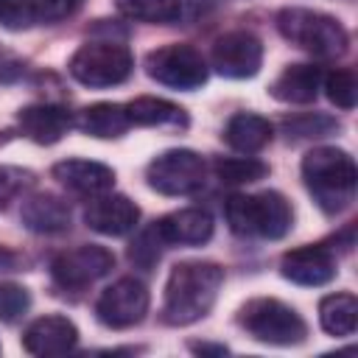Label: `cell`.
<instances>
[{
    "label": "cell",
    "mask_w": 358,
    "mask_h": 358,
    "mask_svg": "<svg viewBox=\"0 0 358 358\" xmlns=\"http://www.w3.org/2000/svg\"><path fill=\"white\" fill-rule=\"evenodd\" d=\"M224 285V268L210 260L176 263L165 282L162 322L171 327H185L204 319Z\"/></svg>",
    "instance_id": "cell-1"
},
{
    "label": "cell",
    "mask_w": 358,
    "mask_h": 358,
    "mask_svg": "<svg viewBox=\"0 0 358 358\" xmlns=\"http://www.w3.org/2000/svg\"><path fill=\"white\" fill-rule=\"evenodd\" d=\"M302 179L324 213H341L355 196L358 171L347 151L336 145H319L302 157Z\"/></svg>",
    "instance_id": "cell-2"
},
{
    "label": "cell",
    "mask_w": 358,
    "mask_h": 358,
    "mask_svg": "<svg viewBox=\"0 0 358 358\" xmlns=\"http://www.w3.org/2000/svg\"><path fill=\"white\" fill-rule=\"evenodd\" d=\"M224 215L235 235H257L266 241L282 238L294 224V210L277 190H263L255 196L232 193L224 204Z\"/></svg>",
    "instance_id": "cell-3"
},
{
    "label": "cell",
    "mask_w": 358,
    "mask_h": 358,
    "mask_svg": "<svg viewBox=\"0 0 358 358\" xmlns=\"http://www.w3.org/2000/svg\"><path fill=\"white\" fill-rule=\"evenodd\" d=\"M277 31L291 45L322 59H336L347 53V45H350V36L336 17L310 11V8H296V6L282 8L277 14Z\"/></svg>",
    "instance_id": "cell-4"
},
{
    "label": "cell",
    "mask_w": 358,
    "mask_h": 358,
    "mask_svg": "<svg viewBox=\"0 0 358 358\" xmlns=\"http://www.w3.org/2000/svg\"><path fill=\"white\" fill-rule=\"evenodd\" d=\"M238 324L260 344L294 347L308 336L305 319L285 302L274 296H255L238 310Z\"/></svg>",
    "instance_id": "cell-5"
},
{
    "label": "cell",
    "mask_w": 358,
    "mask_h": 358,
    "mask_svg": "<svg viewBox=\"0 0 358 358\" xmlns=\"http://www.w3.org/2000/svg\"><path fill=\"white\" fill-rule=\"evenodd\" d=\"M134 59L126 45L103 39V42H87L81 45L70 59V76L84 87H115L123 84L131 76Z\"/></svg>",
    "instance_id": "cell-6"
},
{
    "label": "cell",
    "mask_w": 358,
    "mask_h": 358,
    "mask_svg": "<svg viewBox=\"0 0 358 358\" xmlns=\"http://www.w3.org/2000/svg\"><path fill=\"white\" fill-rule=\"evenodd\" d=\"M145 73L171 90H196L207 81V62L201 50L187 42H173L145 56Z\"/></svg>",
    "instance_id": "cell-7"
},
{
    "label": "cell",
    "mask_w": 358,
    "mask_h": 358,
    "mask_svg": "<svg viewBox=\"0 0 358 358\" xmlns=\"http://www.w3.org/2000/svg\"><path fill=\"white\" fill-rule=\"evenodd\" d=\"M204 157L190 148H171L154 157L145 168L148 187L162 196H187L204 185Z\"/></svg>",
    "instance_id": "cell-8"
},
{
    "label": "cell",
    "mask_w": 358,
    "mask_h": 358,
    "mask_svg": "<svg viewBox=\"0 0 358 358\" xmlns=\"http://www.w3.org/2000/svg\"><path fill=\"white\" fill-rule=\"evenodd\" d=\"M112 266H115V255L106 246L84 243V246H76V249L56 255L50 263V271H53L56 285L78 291V288H87L95 280L106 277L112 271Z\"/></svg>",
    "instance_id": "cell-9"
},
{
    "label": "cell",
    "mask_w": 358,
    "mask_h": 358,
    "mask_svg": "<svg viewBox=\"0 0 358 358\" xmlns=\"http://www.w3.org/2000/svg\"><path fill=\"white\" fill-rule=\"evenodd\" d=\"M148 310V288L134 277H120L95 302V316L112 330H126L143 322Z\"/></svg>",
    "instance_id": "cell-10"
},
{
    "label": "cell",
    "mask_w": 358,
    "mask_h": 358,
    "mask_svg": "<svg viewBox=\"0 0 358 358\" xmlns=\"http://www.w3.org/2000/svg\"><path fill=\"white\" fill-rule=\"evenodd\" d=\"M210 59L227 78H252L263 64V42L252 31H229L215 39Z\"/></svg>",
    "instance_id": "cell-11"
},
{
    "label": "cell",
    "mask_w": 358,
    "mask_h": 358,
    "mask_svg": "<svg viewBox=\"0 0 358 358\" xmlns=\"http://www.w3.org/2000/svg\"><path fill=\"white\" fill-rule=\"evenodd\" d=\"M84 221L90 229L101 232V235H126L137 227L140 221V207L129 199V196H120V193H101V196H92L87 210H84Z\"/></svg>",
    "instance_id": "cell-12"
},
{
    "label": "cell",
    "mask_w": 358,
    "mask_h": 358,
    "mask_svg": "<svg viewBox=\"0 0 358 358\" xmlns=\"http://www.w3.org/2000/svg\"><path fill=\"white\" fill-rule=\"evenodd\" d=\"M280 271L285 280L296 282V285H324L336 277V257L330 255L327 246L322 243H310V246H299L282 255L280 260Z\"/></svg>",
    "instance_id": "cell-13"
},
{
    "label": "cell",
    "mask_w": 358,
    "mask_h": 358,
    "mask_svg": "<svg viewBox=\"0 0 358 358\" xmlns=\"http://www.w3.org/2000/svg\"><path fill=\"white\" fill-rule=\"evenodd\" d=\"M76 344H78V327L67 316H59V313L34 319L22 333V347L31 355H42V358L64 355Z\"/></svg>",
    "instance_id": "cell-14"
},
{
    "label": "cell",
    "mask_w": 358,
    "mask_h": 358,
    "mask_svg": "<svg viewBox=\"0 0 358 358\" xmlns=\"http://www.w3.org/2000/svg\"><path fill=\"white\" fill-rule=\"evenodd\" d=\"M53 179L76 196L92 199L109 193L115 185V171L95 159H62L53 165Z\"/></svg>",
    "instance_id": "cell-15"
},
{
    "label": "cell",
    "mask_w": 358,
    "mask_h": 358,
    "mask_svg": "<svg viewBox=\"0 0 358 358\" xmlns=\"http://www.w3.org/2000/svg\"><path fill=\"white\" fill-rule=\"evenodd\" d=\"M17 126L28 140L39 145H53L70 131L73 115L56 103H34L17 112Z\"/></svg>",
    "instance_id": "cell-16"
},
{
    "label": "cell",
    "mask_w": 358,
    "mask_h": 358,
    "mask_svg": "<svg viewBox=\"0 0 358 358\" xmlns=\"http://www.w3.org/2000/svg\"><path fill=\"white\" fill-rule=\"evenodd\" d=\"M154 227H157L162 243L199 246V243H207V241L213 238V218H210L207 210H199V207H187V210L168 213V215L159 218Z\"/></svg>",
    "instance_id": "cell-17"
},
{
    "label": "cell",
    "mask_w": 358,
    "mask_h": 358,
    "mask_svg": "<svg viewBox=\"0 0 358 358\" xmlns=\"http://www.w3.org/2000/svg\"><path fill=\"white\" fill-rule=\"evenodd\" d=\"M20 218L31 232L53 235V232H64L70 227V207L64 199H59L53 193H34L22 201Z\"/></svg>",
    "instance_id": "cell-18"
},
{
    "label": "cell",
    "mask_w": 358,
    "mask_h": 358,
    "mask_svg": "<svg viewBox=\"0 0 358 358\" xmlns=\"http://www.w3.org/2000/svg\"><path fill=\"white\" fill-rule=\"evenodd\" d=\"M322 87V70L313 64H288L268 87V92L282 103H310Z\"/></svg>",
    "instance_id": "cell-19"
},
{
    "label": "cell",
    "mask_w": 358,
    "mask_h": 358,
    "mask_svg": "<svg viewBox=\"0 0 358 358\" xmlns=\"http://www.w3.org/2000/svg\"><path fill=\"white\" fill-rule=\"evenodd\" d=\"M274 137V129L266 117L255 115V112H238L227 120L224 129V140L229 148L241 151V154H257L263 151Z\"/></svg>",
    "instance_id": "cell-20"
},
{
    "label": "cell",
    "mask_w": 358,
    "mask_h": 358,
    "mask_svg": "<svg viewBox=\"0 0 358 358\" xmlns=\"http://www.w3.org/2000/svg\"><path fill=\"white\" fill-rule=\"evenodd\" d=\"M129 120L134 126H157V129H185L187 126V112L165 98H134L126 103Z\"/></svg>",
    "instance_id": "cell-21"
},
{
    "label": "cell",
    "mask_w": 358,
    "mask_h": 358,
    "mask_svg": "<svg viewBox=\"0 0 358 358\" xmlns=\"http://www.w3.org/2000/svg\"><path fill=\"white\" fill-rule=\"evenodd\" d=\"M131 126L126 103H92L78 115V129L98 140H112L126 134Z\"/></svg>",
    "instance_id": "cell-22"
},
{
    "label": "cell",
    "mask_w": 358,
    "mask_h": 358,
    "mask_svg": "<svg viewBox=\"0 0 358 358\" xmlns=\"http://www.w3.org/2000/svg\"><path fill=\"white\" fill-rule=\"evenodd\" d=\"M319 324L330 336H352L358 324V299L352 294H327L319 302Z\"/></svg>",
    "instance_id": "cell-23"
},
{
    "label": "cell",
    "mask_w": 358,
    "mask_h": 358,
    "mask_svg": "<svg viewBox=\"0 0 358 358\" xmlns=\"http://www.w3.org/2000/svg\"><path fill=\"white\" fill-rule=\"evenodd\" d=\"M117 11L134 22L171 25L182 14V0H115Z\"/></svg>",
    "instance_id": "cell-24"
},
{
    "label": "cell",
    "mask_w": 358,
    "mask_h": 358,
    "mask_svg": "<svg viewBox=\"0 0 358 358\" xmlns=\"http://www.w3.org/2000/svg\"><path fill=\"white\" fill-rule=\"evenodd\" d=\"M282 131L288 140H319L341 131V123L324 112H302L282 120Z\"/></svg>",
    "instance_id": "cell-25"
},
{
    "label": "cell",
    "mask_w": 358,
    "mask_h": 358,
    "mask_svg": "<svg viewBox=\"0 0 358 358\" xmlns=\"http://www.w3.org/2000/svg\"><path fill=\"white\" fill-rule=\"evenodd\" d=\"M215 176L227 185H249L268 173V165L257 157H218L215 159Z\"/></svg>",
    "instance_id": "cell-26"
},
{
    "label": "cell",
    "mask_w": 358,
    "mask_h": 358,
    "mask_svg": "<svg viewBox=\"0 0 358 358\" xmlns=\"http://www.w3.org/2000/svg\"><path fill=\"white\" fill-rule=\"evenodd\" d=\"M322 81H324L327 98L338 109H352L355 106V101H358V81H355V73L352 70H333Z\"/></svg>",
    "instance_id": "cell-27"
},
{
    "label": "cell",
    "mask_w": 358,
    "mask_h": 358,
    "mask_svg": "<svg viewBox=\"0 0 358 358\" xmlns=\"http://www.w3.org/2000/svg\"><path fill=\"white\" fill-rule=\"evenodd\" d=\"M162 246H165V243H162L157 227H148V229H143V232L134 238V243L129 246V260H131L134 266H140V268H151V266L159 260Z\"/></svg>",
    "instance_id": "cell-28"
},
{
    "label": "cell",
    "mask_w": 358,
    "mask_h": 358,
    "mask_svg": "<svg viewBox=\"0 0 358 358\" xmlns=\"http://www.w3.org/2000/svg\"><path fill=\"white\" fill-rule=\"evenodd\" d=\"M31 308V294L17 285V282H0V319L3 322H17L20 316H25V310Z\"/></svg>",
    "instance_id": "cell-29"
},
{
    "label": "cell",
    "mask_w": 358,
    "mask_h": 358,
    "mask_svg": "<svg viewBox=\"0 0 358 358\" xmlns=\"http://www.w3.org/2000/svg\"><path fill=\"white\" fill-rule=\"evenodd\" d=\"M34 185V173L17 165H0V210L8 207V201H14L25 187Z\"/></svg>",
    "instance_id": "cell-30"
},
{
    "label": "cell",
    "mask_w": 358,
    "mask_h": 358,
    "mask_svg": "<svg viewBox=\"0 0 358 358\" xmlns=\"http://www.w3.org/2000/svg\"><path fill=\"white\" fill-rule=\"evenodd\" d=\"M34 22V0H0V25L6 31H25Z\"/></svg>",
    "instance_id": "cell-31"
},
{
    "label": "cell",
    "mask_w": 358,
    "mask_h": 358,
    "mask_svg": "<svg viewBox=\"0 0 358 358\" xmlns=\"http://www.w3.org/2000/svg\"><path fill=\"white\" fill-rule=\"evenodd\" d=\"M78 0H34L36 22H59L76 11Z\"/></svg>",
    "instance_id": "cell-32"
},
{
    "label": "cell",
    "mask_w": 358,
    "mask_h": 358,
    "mask_svg": "<svg viewBox=\"0 0 358 358\" xmlns=\"http://www.w3.org/2000/svg\"><path fill=\"white\" fill-rule=\"evenodd\" d=\"M0 271H20V257L6 246H0Z\"/></svg>",
    "instance_id": "cell-33"
},
{
    "label": "cell",
    "mask_w": 358,
    "mask_h": 358,
    "mask_svg": "<svg viewBox=\"0 0 358 358\" xmlns=\"http://www.w3.org/2000/svg\"><path fill=\"white\" fill-rule=\"evenodd\" d=\"M190 347H193L196 352H218V355L227 352V347H221V344H218V347H213V344H190Z\"/></svg>",
    "instance_id": "cell-34"
}]
</instances>
